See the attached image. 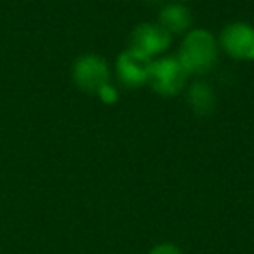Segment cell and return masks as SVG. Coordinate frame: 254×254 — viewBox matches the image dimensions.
I'll use <instances>...</instances> for the list:
<instances>
[{"label": "cell", "instance_id": "cell-2", "mask_svg": "<svg viewBox=\"0 0 254 254\" xmlns=\"http://www.w3.org/2000/svg\"><path fill=\"white\" fill-rule=\"evenodd\" d=\"M187 71L183 70L178 58H162L152 63L148 84L162 96H173L183 89Z\"/></svg>", "mask_w": 254, "mask_h": 254}, {"label": "cell", "instance_id": "cell-1", "mask_svg": "<svg viewBox=\"0 0 254 254\" xmlns=\"http://www.w3.org/2000/svg\"><path fill=\"white\" fill-rule=\"evenodd\" d=\"M178 61L188 73H205L216 61L214 39L205 30H193L185 37Z\"/></svg>", "mask_w": 254, "mask_h": 254}, {"label": "cell", "instance_id": "cell-6", "mask_svg": "<svg viewBox=\"0 0 254 254\" xmlns=\"http://www.w3.org/2000/svg\"><path fill=\"white\" fill-rule=\"evenodd\" d=\"M171 33L164 30L160 25H139L132 33V46L131 49L145 54L148 58H153L155 54H160L169 47Z\"/></svg>", "mask_w": 254, "mask_h": 254}, {"label": "cell", "instance_id": "cell-10", "mask_svg": "<svg viewBox=\"0 0 254 254\" xmlns=\"http://www.w3.org/2000/svg\"><path fill=\"white\" fill-rule=\"evenodd\" d=\"M98 94H99V98H101V101H105V103L117 101V91L113 89V85H110V84L103 85V87L98 91Z\"/></svg>", "mask_w": 254, "mask_h": 254}, {"label": "cell", "instance_id": "cell-3", "mask_svg": "<svg viewBox=\"0 0 254 254\" xmlns=\"http://www.w3.org/2000/svg\"><path fill=\"white\" fill-rule=\"evenodd\" d=\"M73 82L85 92H98L103 85L110 84V71L106 63L96 54H84L73 63Z\"/></svg>", "mask_w": 254, "mask_h": 254}, {"label": "cell", "instance_id": "cell-8", "mask_svg": "<svg viewBox=\"0 0 254 254\" xmlns=\"http://www.w3.org/2000/svg\"><path fill=\"white\" fill-rule=\"evenodd\" d=\"M190 103L195 108V112L198 113H205L212 108V103H214V98H212L211 89L205 84H195L191 85L190 89Z\"/></svg>", "mask_w": 254, "mask_h": 254}, {"label": "cell", "instance_id": "cell-9", "mask_svg": "<svg viewBox=\"0 0 254 254\" xmlns=\"http://www.w3.org/2000/svg\"><path fill=\"white\" fill-rule=\"evenodd\" d=\"M148 254H183L181 249L174 244H169V242H164V244H157L155 247H152Z\"/></svg>", "mask_w": 254, "mask_h": 254}, {"label": "cell", "instance_id": "cell-5", "mask_svg": "<svg viewBox=\"0 0 254 254\" xmlns=\"http://www.w3.org/2000/svg\"><path fill=\"white\" fill-rule=\"evenodd\" d=\"M221 44L237 60H254V28L247 23H232L223 30Z\"/></svg>", "mask_w": 254, "mask_h": 254}, {"label": "cell", "instance_id": "cell-4", "mask_svg": "<svg viewBox=\"0 0 254 254\" xmlns=\"http://www.w3.org/2000/svg\"><path fill=\"white\" fill-rule=\"evenodd\" d=\"M152 58L138 53L134 49H127L117 60V71L120 80L129 87H139L148 84L150 71H152Z\"/></svg>", "mask_w": 254, "mask_h": 254}, {"label": "cell", "instance_id": "cell-7", "mask_svg": "<svg viewBox=\"0 0 254 254\" xmlns=\"http://www.w3.org/2000/svg\"><path fill=\"white\" fill-rule=\"evenodd\" d=\"M190 23V11L187 7H183V5L171 4L167 7H164L162 12H160V26L169 33L185 32V30H188Z\"/></svg>", "mask_w": 254, "mask_h": 254}]
</instances>
